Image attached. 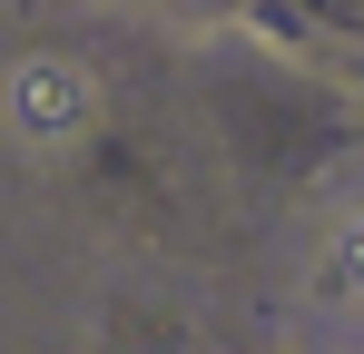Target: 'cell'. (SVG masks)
<instances>
[{
  "mask_svg": "<svg viewBox=\"0 0 364 354\" xmlns=\"http://www.w3.org/2000/svg\"><path fill=\"white\" fill-rule=\"evenodd\" d=\"M89 109H99V89H89V69H79V59L40 50V59H20V69H10V118H20V138H30V148L79 138Z\"/></svg>",
  "mask_w": 364,
  "mask_h": 354,
  "instance_id": "cell-1",
  "label": "cell"
},
{
  "mask_svg": "<svg viewBox=\"0 0 364 354\" xmlns=\"http://www.w3.org/2000/svg\"><path fill=\"white\" fill-rule=\"evenodd\" d=\"M335 276H345V295H364V207L345 217V236H335Z\"/></svg>",
  "mask_w": 364,
  "mask_h": 354,
  "instance_id": "cell-2",
  "label": "cell"
}]
</instances>
